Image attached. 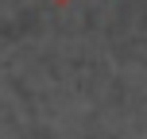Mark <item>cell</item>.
<instances>
[{
	"instance_id": "cell-1",
	"label": "cell",
	"mask_w": 147,
	"mask_h": 139,
	"mask_svg": "<svg viewBox=\"0 0 147 139\" xmlns=\"http://www.w3.org/2000/svg\"><path fill=\"white\" fill-rule=\"evenodd\" d=\"M51 4H58V8H62V4H70V0H51Z\"/></svg>"
}]
</instances>
